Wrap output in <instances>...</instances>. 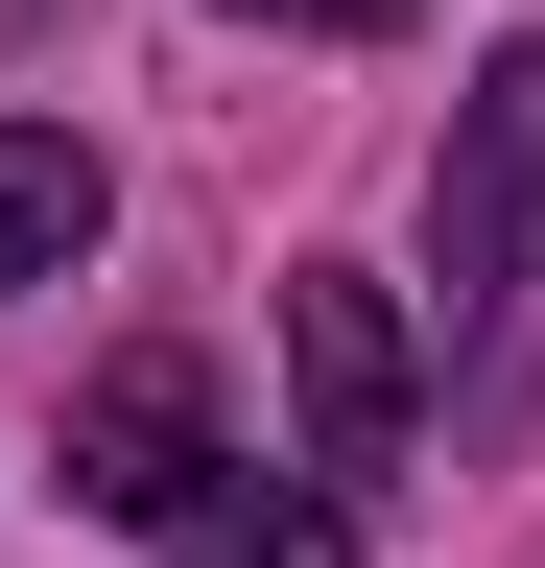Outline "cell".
<instances>
[{"label": "cell", "mask_w": 545, "mask_h": 568, "mask_svg": "<svg viewBox=\"0 0 545 568\" xmlns=\"http://www.w3.org/2000/svg\"><path fill=\"white\" fill-rule=\"evenodd\" d=\"M95 213H119V166H95L72 119H0V308H24V284H72Z\"/></svg>", "instance_id": "4"}, {"label": "cell", "mask_w": 545, "mask_h": 568, "mask_svg": "<svg viewBox=\"0 0 545 568\" xmlns=\"http://www.w3.org/2000/svg\"><path fill=\"white\" fill-rule=\"evenodd\" d=\"M24 24H48V0H0V48H24Z\"/></svg>", "instance_id": "7"}, {"label": "cell", "mask_w": 545, "mask_h": 568, "mask_svg": "<svg viewBox=\"0 0 545 568\" xmlns=\"http://www.w3.org/2000/svg\"><path fill=\"white\" fill-rule=\"evenodd\" d=\"M285 403H309V474H332V497L403 474L427 355H403V284H380V261H309V284H285Z\"/></svg>", "instance_id": "2"}, {"label": "cell", "mask_w": 545, "mask_h": 568, "mask_svg": "<svg viewBox=\"0 0 545 568\" xmlns=\"http://www.w3.org/2000/svg\"><path fill=\"white\" fill-rule=\"evenodd\" d=\"M427 261H451V426L474 450L545 426V24L474 48L451 166H427Z\"/></svg>", "instance_id": "1"}, {"label": "cell", "mask_w": 545, "mask_h": 568, "mask_svg": "<svg viewBox=\"0 0 545 568\" xmlns=\"http://www.w3.org/2000/svg\"><path fill=\"white\" fill-rule=\"evenodd\" d=\"M238 24H403V0H238Z\"/></svg>", "instance_id": "6"}, {"label": "cell", "mask_w": 545, "mask_h": 568, "mask_svg": "<svg viewBox=\"0 0 545 568\" xmlns=\"http://www.w3.org/2000/svg\"><path fill=\"white\" fill-rule=\"evenodd\" d=\"M72 497H95V521H143V545H190V521L238 497L214 379H190V355H95V379H72Z\"/></svg>", "instance_id": "3"}, {"label": "cell", "mask_w": 545, "mask_h": 568, "mask_svg": "<svg viewBox=\"0 0 545 568\" xmlns=\"http://www.w3.org/2000/svg\"><path fill=\"white\" fill-rule=\"evenodd\" d=\"M190 568H356V497H214Z\"/></svg>", "instance_id": "5"}]
</instances>
